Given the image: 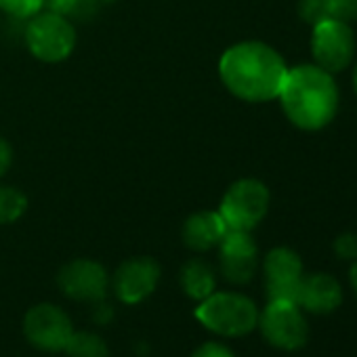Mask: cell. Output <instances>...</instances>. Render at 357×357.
Segmentation results:
<instances>
[{
	"label": "cell",
	"mask_w": 357,
	"mask_h": 357,
	"mask_svg": "<svg viewBox=\"0 0 357 357\" xmlns=\"http://www.w3.org/2000/svg\"><path fill=\"white\" fill-rule=\"evenodd\" d=\"M26 45L36 59L57 63L72 55L76 47V30L66 15L51 11L36 13L26 26Z\"/></svg>",
	"instance_id": "obj_5"
},
{
	"label": "cell",
	"mask_w": 357,
	"mask_h": 357,
	"mask_svg": "<svg viewBox=\"0 0 357 357\" xmlns=\"http://www.w3.org/2000/svg\"><path fill=\"white\" fill-rule=\"evenodd\" d=\"M296 13L298 17L307 24V26H317L326 20H330L328 15V7H326V0H298L296 5Z\"/></svg>",
	"instance_id": "obj_18"
},
{
	"label": "cell",
	"mask_w": 357,
	"mask_h": 357,
	"mask_svg": "<svg viewBox=\"0 0 357 357\" xmlns=\"http://www.w3.org/2000/svg\"><path fill=\"white\" fill-rule=\"evenodd\" d=\"M349 282H351V288H353V292H355V296H357V261L351 265V269H349Z\"/></svg>",
	"instance_id": "obj_26"
},
{
	"label": "cell",
	"mask_w": 357,
	"mask_h": 357,
	"mask_svg": "<svg viewBox=\"0 0 357 357\" xmlns=\"http://www.w3.org/2000/svg\"><path fill=\"white\" fill-rule=\"evenodd\" d=\"M28 211V198L15 188H0V225H11Z\"/></svg>",
	"instance_id": "obj_17"
},
{
	"label": "cell",
	"mask_w": 357,
	"mask_h": 357,
	"mask_svg": "<svg viewBox=\"0 0 357 357\" xmlns=\"http://www.w3.org/2000/svg\"><path fill=\"white\" fill-rule=\"evenodd\" d=\"M63 351L68 353V357H109V347L103 336L86 330H74Z\"/></svg>",
	"instance_id": "obj_16"
},
{
	"label": "cell",
	"mask_w": 357,
	"mask_h": 357,
	"mask_svg": "<svg viewBox=\"0 0 357 357\" xmlns=\"http://www.w3.org/2000/svg\"><path fill=\"white\" fill-rule=\"evenodd\" d=\"M198 321L215 334L240 338L250 334L259 324L255 301L238 292H213L196 307Z\"/></svg>",
	"instance_id": "obj_3"
},
{
	"label": "cell",
	"mask_w": 357,
	"mask_h": 357,
	"mask_svg": "<svg viewBox=\"0 0 357 357\" xmlns=\"http://www.w3.org/2000/svg\"><path fill=\"white\" fill-rule=\"evenodd\" d=\"M286 118L301 130H321L328 126L340 103L334 74L315 63L288 68L286 80L278 95Z\"/></svg>",
	"instance_id": "obj_2"
},
{
	"label": "cell",
	"mask_w": 357,
	"mask_h": 357,
	"mask_svg": "<svg viewBox=\"0 0 357 357\" xmlns=\"http://www.w3.org/2000/svg\"><path fill=\"white\" fill-rule=\"evenodd\" d=\"M269 190L259 178H240L225 192L219 215L223 217L227 229L252 231L269 211Z\"/></svg>",
	"instance_id": "obj_4"
},
{
	"label": "cell",
	"mask_w": 357,
	"mask_h": 357,
	"mask_svg": "<svg viewBox=\"0 0 357 357\" xmlns=\"http://www.w3.org/2000/svg\"><path fill=\"white\" fill-rule=\"evenodd\" d=\"M221 275L236 286L248 284L259 267V248L250 231L229 229L219 244Z\"/></svg>",
	"instance_id": "obj_12"
},
{
	"label": "cell",
	"mask_w": 357,
	"mask_h": 357,
	"mask_svg": "<svg viewBox=\"0 0 357 357\" xmlns=\"http://www.w3.org/2000/svg\"><path fill=\"white\" fill-rule=\"evenodd\" d=\"M265 292L269 301H288L298 305V288L303 280V261L288 248L278 246L265 255Z\"/></svg>",
	"instance_id": "obj_9"
},
{
	"label": "cell",
	"mask_w": 357,
	"mask_h": 357,
	"mask_svg": "<svg viewBox=\"0 0 357 357\" xmlns=\"http://www.w3.org/2000/svg\"><path fill=\"white\" fill-rule=\"evenodd\" d=\"M334 252L342 261H357V236L355 234H340L334 240Z\"/></svg>",
	"instance_id": "obj_21"
},
{
	"label": "cell",
	"mask_w": 357,
	"mask_h": 357,
	"mask_svg": "<svg viewBox=\"0 0 357 357\" xmlns=\"http://www.w3.org/2000/svg\"><path fill=\"white\" fill-rule=\"evenodd\" d=\"M11 162H13V149H11V145L3 137H0V176H3L9 170Z\"/></svg>",
	"instance_id": "obj_25"
},
{
	"label": "cell",
	"mask_w": 357,
	"mask_h": 357,
	"mask_svg": "<svg viewBox=\"0 0 357 357\" xmlns=\"http://www.w3.org/2000/svg\"><path fill=\"white\" fill-rule=\"evenodd\" d=\"M261 334L280 351H298L309 340V324L296 303L269 301L263 313H259Z\"/></svg>",
	"instance_id": "obj_6"
},
{
	"label": "cell",
	"mask_w": 357,
	"mask_h": 357,
	"mask_svg": "<svg viewBox=\"0 0 357 357\" xmlns=\"http://www.w3.org/2000/svg\"><path fill=\"white\" fill-rule=\"evenodd\" d=\"M76 5H78V0H43V7L47 11L59 13V15H72Z\"/></svg>",
	"instance_id": "obj_23"
},
{
	"label": "cell",
	"mask_w": 357,
	"mask_h": 357,
	"mask_svg": "<svg viewBox=\"0 0 357 357\" xmlns=\"http://www.w3.org/2000/svg\"><path fill=\"white\" fill-rule=\"evenodd\" d=\"M112 317H114V309H112V305H107L105 303V298L103 301H97L95 303V311H93V319H95V324H107V321H112Z\"/></svg>",
	"instance_id": "obj_24"
},
{
	"label": "cell",
	"mask_w": 357,
	"mask_h": 357,
	"mask_svg": "<svg viewBox=\"0 0 357 357\" xmlns=\"http://www.w3.org/2000/svg\"><path fill=\"white\" fill-rule=\"evenodd\" d=\"M353 89H355V93H357V66H355V70H353Z\"/></svg>",
	"instance_id": "obj_27"
},
{
	"label": "cell",
	"mask_w": 357,
	"mask_h": 357,
	"mask_svg": "<svg viewBox=\"0 0 357 357\" xmlns=\"http://www.w3.org/2000/svg\"><path fill=\"white\" fill-rule=\"evenodd\" d=\"M178 282H181L183 292L198 303L208 298L217 288V275L213 267L202 259L188 261L181 269V275H178Z\"/></svg>",
	"instance_id": "obj_15"
},
{
	"label": "cell",
	"mask_w": 357,
	"mask_h": 357,
	"mask_svg": "<svg viewBox=\"0 0 357 357\" xmlns=\"http://www.w3.org/2000/svg\"><path fill=\"white\" fill-rule=\"evenodd\" d=\"M342 303V288L338 280L330 273H311L303 275L298 288V307L315 313L326 315L340 307Z\"/></svg>",
	"instance_id": "obj_13"
},
{
	"label": "cell",
	"mask_w": 357,
	"mask_h": 357,
	"mask_svg": "<svg viewBox=\"0 0 357 357\" xmlns=\"http://www.w3.org/2000/svg\"><path fill=\"white\" fill-rule=\"evenodd\" d=\"M330 20H338L344 24L357 22V0H326Z\"/></svg>",
	"instance_id": "obj_20"
},
{
	"label": "cell",
	"mask_w": 357,
	"mask_h": 357,
	"mask_svg": "<svg viewBox=\"0 0 357 357\" xmlns=\"http://www.w3.org/2000/svg\"><path fill=\"white\" fill-rule=\"evenodd\" d=\"M286 74L288 66L282 55L257 40L229 47L219 61V76L227 91L248 103L278 99Z\"/></svg>",
	"instance_id": "obj_1"
},
{
	"label": "cell",
	"mask_w": 357,
	"mask_h": 357,
	"mask_svg": "<svg viewBox=\"0 0 357 357\" xmlns=\"http://www.w3.org/2000/svg\"><path fill=\"white\" fill-rule=\"evenodd\" d=\"M311 53L315 66L330 74L347 70L355 55V36L351 26L338 20H326L313 26Z\"/></svg>",
	"instance_id": "obj_7"
},
{
	"label": "cell",
	"mask_w": 357,
	"mask_h": 357,
	"mask_svg": "<svg viewBox=\"0 0 357 357\" xmlns=\"http://www.w3.org/2000/svg\"><path fill=\"white\" fill-rule=\"evenodd\" d=\"M160 275L162 271L155 259L132 257L116 269L109 284L114 288V294L124 305H139L153 294V290L158 288Z\"/></svg>",
	"instance_id": "obj_11"
},
{
	"label": "cell",
	"mask_w": 357,
	"mask_h": 357,
	"mask_svg": "<svg viewBox=\"0 0 357 357\" xmlns=\"http://www.w3.org/2000/svg\"><path fill=\"white\" fill-rule=\"evenodd\" d=\"M24 334L32 347L47 353H59L74 334V326L61 307L53 303H40L26 313Z\"/></svg>",
	"instance_id": "obj_8"
},
{
	"label": "cell",
	"mask_w": 357,
	"mask_h": 357,
	"mask_svg": "<svg viewBox=\"0 0 357 357\" xmlns=\"http://www.w3.org/2000/svg\"><path fill=\"white\" fill-rule=\"evenodd\" d=\"M0 9L13 20H30L43 9V0H0Z\"/></svg>",
	"instance_id": "obj_19"
},
{
	"label": "cell",
	"mask_w": 357,
	"mask_h": 357,
	"mask_svg": "<svg viewBox=\"0 0 357 357\" xmlns=\"http://www.w3.org/2000/svg\"><path fill=\"white\" fill-rule=\"evenodd\" d=\"M192 357H236V355L229 347L221 342H204L192 353Z\"/></svg>",
	"instance_id": "obj_22"
},
{
	"label": "cell",
	"mask_w": 357,
	"mask_h": 357,
	"mask_svg": "<svg viewBox=\"0 0 357 357\" xmlns=\"http://www.w3.org/2000/svg\"><path fill=\"white\" fill-rule=\"evenodd\" d=\"M109 275L105 267L91 259H76L61 267L57 275L59 290L80 303H97L103 301L109 288Z\"/></svg>",
	"instance_id": "obj_10"
},
{
	"label": "cell",
	"mask_w": 357,
	"mask_h": 357,
	"mask_svg": "<svg viewBox=\"0 0 357 357\" xmlns=\"http://www.w3.org/2000/svg\"><path fill=\"white\" fill-rule=\"evenodd\" d=\"M227 225L219 211H202L192 215L183 225V244L196 252H206L221 244L227 234Z\"/></svg>",
	"instance_id": "obj_14"
},
{
	"label": "cell",
	"mask_w": 357,
	"mask_h": 357,
	"mask_svg": "<svg viewBox=\"0 0 357 357\" xmlns=\"http://www.w3.org/2000/svg\"><path fill=\"white\" fill-rule=\"evenodd\" d=\"M97 3H103V5H112V3H116V0H97Z\"/></svg>",
	"instance_id": "obj_28"
}]
</instances>
